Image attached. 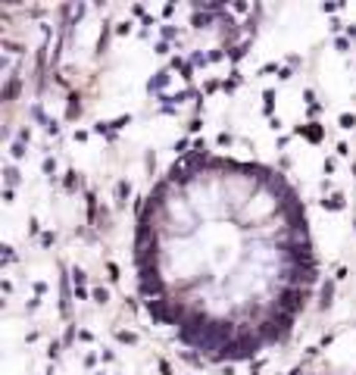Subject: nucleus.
I'll use <instances>...</instances> for the list:
<instances>
[{"instance_id": "f257e3e1", "label": "nucleus", "mask_w": 356, "mask_h": 375, "mask_svg": "<svg viewBox=\"0 0 356 375\" xmlns=\"http://www.w3.org/2000/svg\"><path fill=\"white\" fill-rule=\"evenodd\" d=\"M131 260L147 313L210 363L285 344L319 278L297 188L266 163L206 150L144 194Z\"/></svg>"}]
</instances>
